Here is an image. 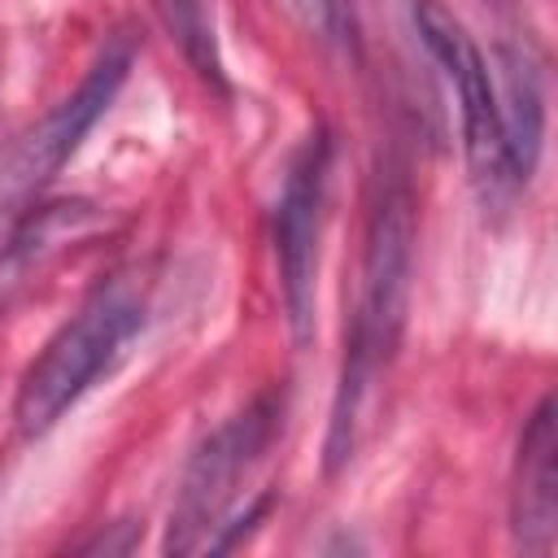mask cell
Returning <instances> with one entry per match:
<instances>
[{"mask_svg": "<svg viewBox=\"0 0 558 558\" xmlns=\"http://www.w3.org/2000/svg\"><path fill=\"white\" fill-rule=\"evenodd\" d=\"M414 196L405 179H392L379 187L366 240H362V266H357V296L344 327V353L331 397V423H327V471H340L371 423L375 397L397 362L405 314H410V283H414Z\"/></svg>", "mask_w": 558, "mask_h": 558, "instance_id": "6da1fadb", "label": "cell"}, {"mask_svg": "<svg viewBox=\"0 0 558 558\" xmlns=\"http://www.w3.org/2000/svg\"><path fill=\"white\" fill-rule=\"evenodd\" d=\"M148 288L153 283L144 266H118L92 283V292L48 336L17 384L13 423L22 436H44L57 427L70 405H78L83 392L113 371V362L148 323Z\"/></svg>", "mask_w": 558, "mask_h": 558, "instance_id": "7a4b0ae2", "label": "cell"}, {"mask_svg": "<svg viewBox=\"0 0 558 558\" xmlns=\"http://www.w3.org/2000/svg\"><path fill=\"white\" fill-rule=\"evenodd\" d=\"M135 65V35L131 31H113L92 65L83 70L78 87L70 96H61L4 157L0 166V248L9 240V231L22 222V214L35 209L39 192L61 174V166L78 153L83 135L105 118V109L118 100L126 74Z\"/></svg>", "mask_w": 558, "mask_h": 558, "instance_id": "3957f363", "label": "cell"}, {"mask_svg": "<svg viewBox=\"0 0 558 558\" xmlns=\"http://www.w3.org/2000/svg\"><path fill=\"white\" fill-rule=\"evenodd\" d=\"M283 401L275 392L253 397L244 410L222 418L187 458L179 475V493L166 523V554H201L214 532L231 519L240 484L262 466L266 449L279 436Z\"/></svg>", "mask_w": 558, "mask_h": 558, "instance_id": "277c9868", "label": "cell"}, {"mask_svg": "<svg viewBox=\"0 0 558 558\" xmlns=\"http://www.w3.org/2000/svg\"><path fill=\"white\" fill-rule=\"evenodd\" d=\"M414 31L427 48V57L440 65L445 83L458 96V118H462V153L471 170V187L480 192L484 209H501L514 201L523 187L510 153H506V131H501V105H497V83L493 65L484 61L480 44L466 35V26L440 4V0H414L410 4Z\"/></svg>", "mask_w": 558, "mask_h": 558, "instance_id": "5b68a950", "label": "cell"}, {"mask_svg": "<svg viewBox=\"0 0 558 558\" xmlns=\"http://www.w3.org/2000/svg\"><path fill=\"white\" fill-rule=\"evenodd\" d=\"M331 179V135L314 126L301 148L288 157L279 196H275V262H279V301L296 340L314 327V292H318V240Z\"/></svg>", "mask_w": 558, "mask_h": 558, "instance_id": "8992f818", "label": "cell"}, {"mask_svg": "<svg viewBox=\"0 0 558 558\" xmlns=\"http://www.w3.org/2000/svg\"><path fill=\"white\" fill-rule=\"evenodd\" d=\"M558 427L554 397H541L519 436L514 488H510V532L523 554H554L558 545Z\"/></svg>", "mask_w": 558, "mask_h": 558, "instance_id": "52a82bcc", "label": "cell"}, {"mask_svg": "<svg viewBox=\"0 0 558 558\" xmlns=\"http://www.w3.org/2000/svg\"><path fill=\"white\" fill-rule=\"evenodd\" d=\"M166 35L179 44L183 61L205 78L222 87V57H218V22L214 0H153Z\"/></svg>", "mask_w": 558, "mask_h": 558, "instance_id": "ba28073f", "label": "cell"}, {"mask_svg": "<svg viewBox=\"0 0 558 558\" xmlns=\"http://www.w3.org/2000/svg\"><path fill=\"white\" fill-rule=\"evenodd\" d=\"M283 9L310 39L327 48L353 44V0H283Z\"/></svg>", "mask_w": 558, "mask_h": 558, "instance_id": "9c48e42d", "label": "cell"}]
</instances>
